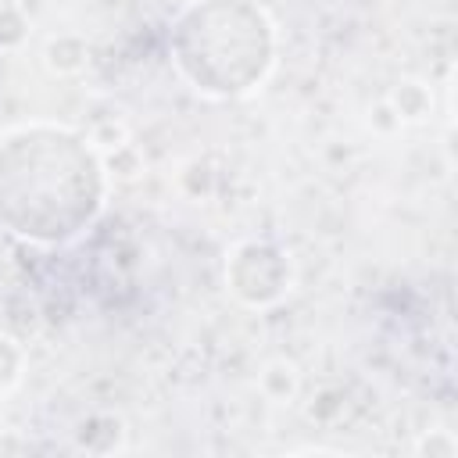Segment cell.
<instances>
[{
    "label": "cell",
    "mask_w": 458,
    "mask_h": 458,
    "mask_svg": "<svg viewBox=\"0 0 458 458\" xmlns=\"http://www.w3.org/2000/svg\"><path fill=\"white\" fill-rule=\"evenodd\" d=\"M111 193L89 132L18 122L0 132V222L29 243L64 247L93 229Z\"/></svg>",
    "instance_id": "6da1fadb"
},
{
    "label": "cell",
    "mask_w": 458,
    "mask_h": 458,
    "mask_svg": "<svg viewBox=\"0 0 458 458\" xmlns=\"http://www.w3.org/2000/svg\"><path fill=\"white\" fill-rule=\"evenodd\" d=\"M172 61L200 97H254L276 68V21L254 0H190L172 21Z\"/></svg>",
    "instance_id": "7a4b0ae2"
},
{
    "label": "cell",
    "mask_w": 458,
    "mask_h": 458,
    "mask_svg": "<svg viewBox=\"0 0 458 458\" xmlns=\"http://www.w3.org/2000/svg\"><path fill=\"white\" fill-rule=\"evenodd\" d=\"M222 283L250 311L279 308L293 290V261L268 236H243L225 250Z\"/></svg>",
    "instance_id": "3957f363"
},
{
    "label": "cell",
    "mask_w": 458,
    "mask_h": 458,
    "mask_svg": "<svg viewBox=\"0 0 458 458\" xmlns=\"http://www.w3.org/2000/svg\"><path fill=\"white\" fill-rule=\"evenodd\" d=\"M386 104L394 107V114L401 118V125H422L429 114H433V86L415 79V75H404L390 86L386 93Z\"/></svg>",
    "instance_id": "277c9868"
},
{
    "label": "cell",
    "mask_w": 458,
    "mask_h": 458,
    "mask_svg": "<svg viewBox=\"0 0 458 458\" xmlns=\"http://www.w3.org/2000/svg\"><path fill=\"white\" fill-rule=\"evenodd\" d=\"M254 386H258V394H261L268 404H276V408L293 404L297 394H301V369H297L293 358H268V361L258 369Z\"/></svg>",
    "instance_id": "5b68a950"
},
{
    "label": "cell",
    "mask_w": 458,
    "mask_h": 458,
    "mask_svg": "<svg viewBox=\"0 0 458 458\" xmlns=\"http://www.w3.org/2000/svg\"><path fill=\"white\" fill-rule=\"evenodd\" d=\"M75 447L89 454H111L125 447V422L114 411H93L75 429Z\"/></svg>",
    "instance_id": "8992f818"
},
{
    "label": "cell",
    "mask_w": 458,
    "mask_h": 458,
    "mask_svg": "<svg viewBox=\"0 0 458 458\" xmlns=\"http://www.w3.org/2000/svg\"><path fill=\"white\" fill-rule=\"evenodd\" d=\"M86 61H89V43H86V36H79V32H57V36H50L47 47H43V64H47V72L57 75V79L79 75V72L86 68Z\"/></svg>",
    "instance_id": "52a82bcc"
},
{
    "label": "cell",
    "mask_w": 458,
    "mask_h": 458,
    "mask_svg": "<svg viewBox=\"0 0 458 458\" xmlns=\"http://www.w3.org/2000/svg\"><path fill=\"white\" fill-rule=\"evenodd\" d=\"M100 161H104V172L114 186H129V182L143 179V172H147V157L132 140H125L111 150H100Z\"/></svg>",
    "instance_id": "ba28073f"
},
{
    "label": "cell",
    "mask_w": 458,
    "mask_h": 458,
    "mask_svg": "<svg viewBox=\"0 0 458 458\" xmlns=\"http://www.w3.org/2000/svg\"><path fill=\"white\" fill-rule=\"evenodd\" d=\"M25 369H29V354H25V347H21L11 333L0 329V397L14 394V390L21 386Z\"/></svg>",
    "instance_id": "9c48e42d"
},
{
    "label": "cell",
    "mask_w": 458,
    "mask_h": 458,
    "mask_svg": "<svg viewBox=\"0 0 458 458\" xmlns=\"http://www.w3.org/2000/svg\"><path fill=\"white\" fill-rule=\"evenodd\" d=\"M411 451L419 458H458V437L447 426H433V429H422L415 437Z\"/></svg>",
    "instance_id": "30bf717a"
},
{
    "label": "cell",
    "mask_w": 458,
    "mask_h": 458,
    "mask_svg": "<svg viewBox=\"0 0 458 458\" xmlns=\"http://www.w3.org/2000/svg\"><path fill=\"white\" fill-rule=\"evenodd\" d=\"M29 36V18L21 7L4 4L0 7V50H18Z\"/></svg>",
    "instance_id": "8fae6325"
},
{
    "label": "cell",
    "mask_w": 458,
    "mask_h": 458,
    "mask_svg": "<svg viewBox=\"0 0 458 458\" xmlns=\"http://www.w3.org/2000/svg\"><path fill=\"white\" fill-rule=\"evenodd\" d=\"M369 129L376 132V136H383V140H390V136H397V132H404V125H401V118L394 114V107L386 104V97L383 100H376L372 107H369Z\"/></svg>",
    "instance_id": "7c38bea8"
},
{
    "label": "cell",
    "mask_w": 458,
    "mask_h": 458,
    "mask_svg": "<svg viewBox=\"0 0 458 458\" xmlns=\"http://www.w3.org/2000/svg\"><path fill=\"white\" fill-rule=\"evenodd\" d=\"M89 140H93V147L97 150H111V147H118V143H125V140H132L129 136V125L118 118H107V122H100L97 129H89Z\"/></svg>",
    "instance_id": "4fadbf2b"
}]
</instances>
